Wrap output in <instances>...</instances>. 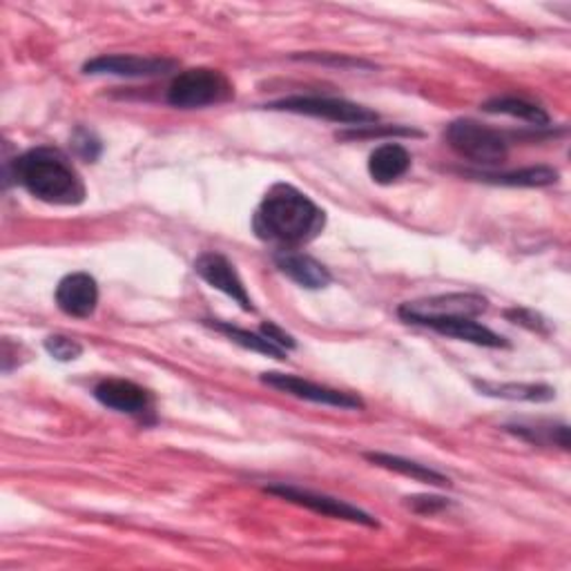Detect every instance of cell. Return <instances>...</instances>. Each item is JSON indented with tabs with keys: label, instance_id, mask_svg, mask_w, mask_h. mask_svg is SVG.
<instances>
[{
	"label": "cell",
	"instance_id": "6",
	"mask_svg": "<svg viewBox=\"0 0 571 571\" xmlns=\"http://www.w3.org/2000/svg\"><path fill=\"white\" fill-rule=\"evenodd\" d=\"M487 310V299L476 293H452L429 299H418L400 306L398 315L409 324H422L437 317H478Z\"/></svg>",
	"mask_w": 571,
	"mask_h": 571
},
{
	"label": "cell",
	"instance_id": "3",
	"mask_svg": "<svg viewBox=\"0 0 571 571\" xmlns=\"http://www.w3.org/2000/svg\"><path fill=\"white\" fill-rule=\"evenodd\" d=\"M235 96L232 83L210 68H193L181 72L168 90V103L179 110H197L226 103Z\"/></svg>",
	"mask_w": 571,
	"mask_h": 571
},
{
	"label": "cell",
	"instance_id": "26",
	"mask_svg": "<svg viewBox=\"0 0 571 571\" xmlns=\"http://www.w3.org/2000/svg\"><path fill=\"white\" fill-rule=\"evenodd\" d=\"M262 335L273 342L275 346H279L282 351H293L297 346V342L293 340V335H288L284 329H279L275 322H264L262 324Z\"/></svg>",
	"mask_w": 571,
	"mask_h": 571
},
{
	"label": "cell",
	"instance_id": "23",
	"mask_svg": "<svg viewBox=\"0 0 571 571\" xmlns=\"http://www.w3.org/2000/svg\"><path fill=\"white\" fill-rule=\"evenodd\" d=\"M385 135H391V137H422V133H415V130H409V128H393V125H389V128H385V125H364V128H355L351 133H344L340 135L342 139H368V137H385Z\"/></svg>",
	"mask_w": 571,
	"mask_h": 571
},
{
	"label": "cell",
	"instance_id": "13",
	"mask_svg": "<svg viewBox=\"0 0 571 571\" xmlns=\"http://www.w3.org/2000/svg\"><path fill=\"white\" fill-rule=\"evenodd\" d=\"M420 327L433 329L439 335L456 338L476 346H487V349H506V342L502 335L493 333L491 329L478 324L473 317H437V320H426Z\"/></svg>",
	"mask_w": 571,
	"mask_h": 571
},
{
	"label": "cell",
	"instance_id": "14",
	"mask_svg": "<svg viewBox=\"0 0 571 571\" xmlns=\"http://www.w3.org/2000/svg\"><path fill=\"white\" fill-rule=\"evenodd\" d=\"M273 260H275V266L288 279H293L295 284H299L301 288H308V290L327 288L333 279L327 266H322L310 255H304V252H297V250H279V252H275Z\"/></svg>",
	"mask_w": 571,
	"mask_h": 571
},
{
	"label": "cell",
	"instance_id": "4",
	"mask_svg": "<svg viewBox=\"0 0 571 571\" xmlns=\"http://www.w3.org/2000/svg\"><path fill=\"white\" fill-rule=\"evenodd\" d=\"M447 141L460 157L478 165H500L510 155L506 139L498 130L473 118L454 121L447 128Z\"/></svg>",
	"mask_w": 571,
	"mask_h": 571
},
{
	"label": "cell",
	"instance_id": "12",
	"mask_svg": "<svg viewBox=\"0 0 571 571\" xmlns=\"http://www.w3.org/2000/svg\"><path fill=\"white\" fill-rule=\"evenodd\" d=\"M94 398L118 413L146 415L152 411V396L128 379H103L94 389Z\"/></svg>",
	"mask_w": 571,
	"mask_h": 571
},
{
	"label": "cell",
	"instance_id": "8",
	"mask_svg": "<svg viewBox=\"0 0 571 571\" xmlns=\"http://www.w3.org/2000/svg\"><path fill=\"white\" fill-rule=\"evenodd\" d=\"M260 379L271 389H277V391L288 393V396L299 398V400H308L312 404L344 409V411H362L364 409V402L357 396L344 393V391H338V389H329V387L315 385V382H308V379L297 377V375L264 373Z\"/></svg>",
	"mask_w": 571,
	"mask_h": 571
},
{
	"label": "cell",
	"instance_id": "24",
	"mask_svg": "<svg viewBox=\"0 0 571 571\" xmlns=\"http://www.w3.org/2000/svg\"><path fill=\"white\" fill-rule=\"evenodd\" d=\"M407 502L415 514H437L444 510V506H449V500L437 498V495H413V498H407Z\"/></svg>",
	"mask_w": 571,
	"mask_h": 571
},
{
	"label": "cell",
	"instance_id": "19",
	"mask_svg": "<svg viewBox=\"0 0 571 571\" xmlns=\"http://www.w3.org/2000/svg\"><path fill=\"white\" fill-rule=\"evenodd\" d=\"M482 110L489 114H504V116L521 118L529 125H536V128H545V125H549V114L540 105L525 101V99H516V96L491 99L482 105Z\"/></svg>",
	"mask_w": 571,
	"mask_h": 571
},
{
	"label": "cell",
	"instance_id": "15",
	"mask_svg": "<svg viewBox=\"0 0 571 571\" xmlns=\"http://www.w3.org/2000/svg\"><path fill=\"white\" fill-rule=\"evenodd\" d=\"M409 168H411L409 150L393 141L375 148L368 159V172H370L373 181L382 183V185L398 181L400 176H404L409 172Z\"/></svg>",
	"mask_w": 571,
	"mask_h": 571
},
{
	"label": "cell",
	"instance_id": "21",
	"mask_svg": "<svg viewBox=\"0 0 571 571\" xmlns=\"http://www.w3.org/2000/svg\"><path fill=\"white\" fill-rule=\"evenodd\" d=\"M506 431L532 442V444H558L564 452L569 449V429L564 424L560 426H540V424H510Z\"/></svg>",
	"mask_w": 571,
	"mask_h": 571
},
{
	"label": "cell",
	"instance_id": "27",
	"mask_svg": "<svg viewBox=\"0 0 571 571\" xmlns=\"http://www.w3.org/2000/svg\"><path fill=\"white\" fill-rule=\"evenodd\" d=\"M506 317H510V320H512L514 324L527 327V329H532V331H543V320H540V317L534 315V312H529V310H525V308L506 310Z\"/></svg>",
	"mask_w": 571,
	"mask_h": 571
},
{
	"label": "cell",
	"instance_id": "22",
	"mask_svg": "<svg viewBox=\"0 0 571 571\" xmlns=\"http://www.w3.org/2000/svg\"><path fill=\"white\" fill-rule=\"evenodd\" d=\"M45 351L58 359V362H75L81 357L83 353V346L72 340V338H66V335H49L45 340Z\"/></svg>",
	"mask_w": 571,
	"mask_h": 571
},
{
	"label": "cell",
	"instance_id": "18",
	"mask_svg": "<svg viewBox=\"0 0 571 571\" xmlns=\"http://www.w3.org/2000/svg\"><path fill=\"white\" fill-rule=\"evenodd\" d=\"M480 181L498 183V185H512V187H545L558 181V170L549 165H536V168H523L514 172H478L473 174Z\"/></svg>",
	"mask_w": 571,
	"mask_h": 571
},
{
	"label": "cell",
	"instance_id": "1",
	"mask_svg": "<svg viewBox=\"0 0 571 571\" xmlns=\"http://www.w3.org/2000/svg\"><path fill=\"white\" fill-rule=\"evenodd\" d=\"M324 226V210L286 183L273 185L252 217V228L258 237L282 245V250H293L312 241L317 235H322Z\"/></svg>",
	"mask_w": 571,
	"mask_h": 571
},
{
	"label": "cell",
	"instance_id": "5",
	"mask_svg": "<svg viewBox=\"0 0 571 571\" xmlns=\"http://www.w3.org/2000/svg\"><path fill=\"white\" fill-rule=\"evenodd\" d=\"M271 110H282V112H293V114H306L315 118H327L333 123H344V125H364L377 123V112L357 105L353 101L344 99H329V96H290L282 99L277 103H271Z\"/></svg>",
	"mask_w": 571,
	"mask_h": 571
},
{
	"label": "cell",
	"instance_id": "9",
	"mask_svg": "<svg viewBox=\"0 0 571 571\" xmlns=\"http://www.w3.org/2000/svg\"><path fill=\"white\" fill-rule=\"evenodd\" d=\"M176 68L170 58L135 56V54H107L88 60L83 72L90 77H125V79H150L168 75Z\"/></svg>",
	"mask_w": 571,
	"mask_h": 571
},
{
	"label": "cell",
	"instance_id": "25",
	"mask_svg": "<svg viewBox=\"0 0 571 571\" xmlns=\"http://www.w3.org/2000/svg\"><path fill=\"white\" fill-rule=\"evenodd\" d=\"M72 141H75V150H77L83 159H88V161H94V159L101 155V144H99V139H96L92 133H88V130H79Z\"/></svg>",
	"mask_w": 571,
	"mask_h": 571
},
{
	"label": "cell",
	"instance_id": "7",
	"mask_svg": "<svg viewBox=\"0 0 571 571\" xmlns=\"http://www.w3.org/2000/svg\"><path fill=\"white\" fill-rule=\"evenodd\" d=\"M266 493L279 495L282 500L306 506V510H310L315 514H322V516H329L335 521H346V523H355V525H364V527H377V521L370 514H366L364 510H359V506H355L346 500L327 495V493H315V491L290 487V484L266 487Z\"/></svg>",
	"mask_w": 571,
	"mask_h": 571
},
{
	"label": "cell",
	"instance_id": "2",
	"mask_svg": "<svg viewBox=\"0 0 571 571\" xmlns=\"http://www.w3.org/2000/svg\"><path fill=\"white\" fill-rule=\"evenodd\" d=\"M14 179L27 193L52 206H79L85 202V185L72 161L56 148H34L16 157Z\"/></svg>",
	"mask_w": 571,
	"mask_h": 571
},
{
	"label": "cell",
	"instance_id": "11",
	"mask_svg": "<svg viewBox=\"0 0 571 571\" xmlns=\"http://www.w3.org/2000/svg\"><path fill=\"white\" fill-rule=\"evenodd\" d=\"M56 304L66 315L85 320V317L94 315L99 304L96 279L88 273H72L62 277L56 286Z\"/></svg>",
	"mask_w": 571,
	"mask_h": 571
},
{
	"label": "cell",
	"instance_id": "10",
	"mask_svg": "<svg viewBox=\"0 0 571 571\" xmlns=\"http://www.w3.org/2000/svg\"><path fill=\"white\" fill-rule=\"evenodd\" d=\"M195 273L208 286L221 290L232 301H237L245 312H255V306H252V299H250L241 277L237 275L235 266L228 262V258L219 255V252H204V255H199L195 262Z\"/></svg>",
	"mask_w": 571,
	"mask_h": 571
},
{
	"label": "cell",
	"instance_id": "17",
	"mask_svg": "<svg viewBox=\"0 0 571 571\" xmlns=\"http://www.w3.org/2000/svg\"><path fill=\"white\" fill-rule=\"evenodd\" d=\"M368 462H373L375 467H382V469H389V471H396L400 476H407L411 480H418V482H424V484H435V487H449L452 480L447 476H442L439 471L426 467V465H420V462H413V460H407V458H400V456H391V454H366L364 456Z\"/></svg>",
	"mask_w": 571,
	"mask_h": 571
},
{
	"label": "cell",
	"instance_id": "16",
	"mask_svg": "<svg viewBox=\"0 0 571 571\" xmlns=\"http://www.w3.org/2000/svg\"><path fill=\"white\" fill-rule=\"evenodd\" d=\"M473 387L489 398L500 400H518V402H551L556 391L547 385H516V382H487V379H476Z\"/></svg>",
	"mask_w": 571,
	"mask_h": 571
},
{
	"label": "cell",
	"instance_id": "20",
	"mask_svg": "<svg viewBox=\"0 0 571 571\" xmlns=\"http://www.w3.org/2000/svg\"><path fill=\"white\" fill-rule=\"evenodd\" d=\"M210 329L224 333L226 338H230L235 344L248 349V351H255V353H262L266 357H275V359H284L286 357V351H282L279 346H275L273 342H269L264 335H255L250 331H243V329H237L232 324H226V322H217V320H208L206 322Z\"/></svg>",
	"mask_w": 571,
	"mask_h": 571
}]
</instances>
